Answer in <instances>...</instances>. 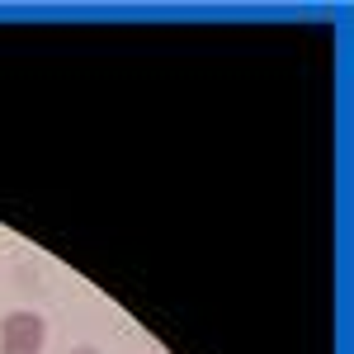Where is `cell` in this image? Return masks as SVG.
Segmentation results:
<instances>
[{"label": "cell", "mask_w": 354, "mask_h": 354, "mask_svg": "<svg viewBox=\"0 0 354 354\" xmlns=\"http://www.w3.org/2000/svg\"><path fill=\"white\" fill-rule=\"evenodd\" d=\"M48 345V322L38 312H5L0 317V354H43Z\"/></svg>", "instance_id": "obj_1"}, {"label": "cell", "mask_w": 354, "mask_h": 354, "mask_svg": "<svg viewBox=\"0 0 354 354\" xmlns=\"http://www.w3.org/2000/svg\"><path fill=\"white\" fill-rule=\"evenodd\" d=\"M71 354H100V350H95V345H76Z\"/></svg>", "instance_id": "obj_2"}]
</instances>
